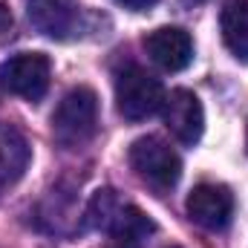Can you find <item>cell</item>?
<instances>
[{"instance_id":"obj_9","label":"cell","mask_w":248,"mask_h":248,"mask_svg":"<svg viewBox=\"0 0 248 248\" xmlns=\"http://www.w3.org/2000/svg\"><path fill=\"white\" fill-rule=\"evenodd\" d=\"M144 49L150 61L159 63L165 72H182L193 61V41L179 26H159L144 38Z\"/></svg>"},{"instance_id":"obj_8","label":"cell","mask_w":248,"mask_h":248,"mask_svg":"<svg viewBox=\"0 0 248 248\" xmlns=\"http://www.w3.org/2000/svg\"><path fill=\"white\" fill-rule=\"evenodd\" d=\"M162 116L168 130L187 147H193L202 133H205V110L202 101L190 93V90H173L170 95H165L162 104Z\"/></svg>"},{"instance_id":"obj_10","label":"cell","mask_w":248,"mask_h":248,"mask_svg":"<svg viewBox=\"0 0 248 248\" xmlns=\"http://www.w3.org/2000/svg\"><path fill=\"white\" fill-rule=\"evenodd\" d=\"M32 150L26 136L12 127V124H0V190L17 185L29 168Z\"/></svg>"},{"instance_id":"obj_14","label":"cell","mask_w":248,"mask_h":248,"mask_svg":"<svg viewBox=\"0 0 248 248\" xmlns=\"http://www.w3.org/2000/svg\"><path fill=\"white\" fill-rule=\"evenodd\" d=\"M9 29H12V15H9L6 6H0V38H3Z\"/></svg>"},{"instance_id":"obj_2","label":"cell","mask_w":248,"mask_h":248,"mask_svg":"<svg viewBox=\"0 0 248 248\" xmlns=\"http://www.w3.org/2000/svg\"><path fill=\"white\" fill-rule=\"evenodd\" d=\"M84 219H87L90 228L107 231L110 237L127 234V237L144 240L147 234L156 231L153 219H150L144 211H139L136 205L122 202L113 187H101V190L93 193V199H90V205H87V211H84Z\"/></svg>"},{"instance_id":"obj_7","label":"cell","mask_w":248,"mask_h":248,"mask_svg":"<svg viewBox=\"0 0 248 248\" xmlns=\"http://www.w3.org/2000/svg\"><path fill=\"white\" fill-rule=\"evenodd\" d=\"M84 9L78 0H29V20L38 32L55 38V41H69L81 29Z\"/></svg>"},{"instance_id":"obj_13","label":"cell","mask_w":248,"mask_h":248,"mask_svg":"<svg viewBox=\"0 0 248 248\" xmlns=\"http://www.w3.org/2000/svg\"><path fill=\"white\" fill-rule=\"evenodd\" d=\"M116 3H122L124 9H130V12H147V9L156 6L159 0H116Z\"/></svg>"},{"instance_id":"obj_12","label":"cell","mask_w":248,"mask_h":248,"mask_svg":"<svg viewBox=\"0 0 248 248\" xmlns=\"http://www.w3.org/2000/svg\"><path fill=\"white\" fill-rule=\"evenodd\" d=\"M104 248H141V240L139 237H127V234H116L107 240Z\"/></svg>"},{"instance_id":"obj_3","label":"cell","mask_w":248,"mask_h":248,"mask_svg":"<svg viewBox=\"0 0 248 248\" xmlns=\"http://www.w3.org/2000/svg\"><path fill=\"white\" fill-rule=\"evenodd\" d=\"M130 168L136 176L159 193H168L182 176V162L170 144L156 136H141L130 144Z\"/></svg>"},{"instance_id":"obj_6","label":"cell","mask_w":248,"mask_h":248,"mask_svg":"<svg viewBox=\"0 0 248 248\" xmlns=\"http://www.w3.org/2000/svg\"><path fill=\"white\" fill-rule=\"evenodd\" d=\"M187 217L208 231H222L234 217V193L219 182H202L187 196Z\"/></svg>"},{"instance_id":"obj_1","label":"cell","mask_w":248,"mask_h":248,"mask_svg":"<svg viewBox=\"0 0 248 248\" xmlns=\"http://www.w3.org/2000/svg\"><path fill=\"white\" fill-rule=\"evenodd\" d=\"M98 130V95L90 87H75L63 95L52 113V136L55 141L75 150L84 147Z\"/></svg>"},{"instance_id":"obj_4","label":"cell","mask_w":248,"mask_h":248,"mask_svg":"<svg viewBox=\"0 0 248 248\" xmlns=\"http://www.w3.org/2000/svg\"><path fill=\"white\" fill-rule=\"evenodd\" d=\"M165 104L162 81L153 78L147 69L127 63L116 75V107L127 122H141L153 113H159Z\"/></svg>"},{"instance_id":"obj_5","label":"cell","mask_w":248,"mask_h":248,"mask_svg":"<svg viewBox=\"0 0 248 248\" xmlns=\"http://www.w3.org/2000/svg\"><path fill=\"white\" fill-rule=\"evenodd\" d=\"M52 63L44 52H17L0 63V87L17 98L41 101L49 90Z\"/></svg>"},{"instance_id":"obj_11","label":"cell","mask_w":248,"mask_h":248,"mask_svg":"<svg viewBox=\"0 0 248 248\" xmlns=\"http://www.w3.org/2000/svg\"><path fill=\"white\" fill-rule=\"evenodd\" d=\"M219 29L225 46L237 61L248 63V0H228L219 12Z\"/></svg>"}]
</instances>
